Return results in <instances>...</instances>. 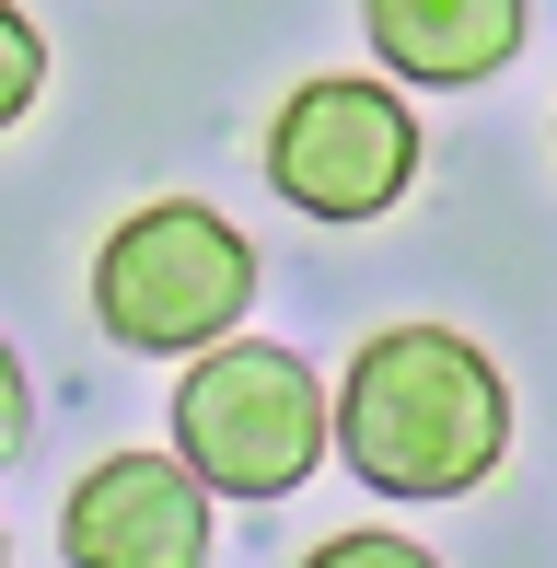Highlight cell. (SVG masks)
<instances>
[{
    "label": "cell",
    "mask_w": 557,
    "mask_h": 568,
    "mask_svg": "<svg viewBox=\"0 0 557 568\" xmlns=\"http://www.w3.org/2000/svg\"><path fill=\"white\" fill-rule=\"evenodd\" d=\"M418 174V105L384 82V70H325L291 105L267 116V186L291 197L302 221H384Z\"/></svg>",
    "instance_id": "277c9868"
},
{
    "label": "cell",
    "mask_w": 557,
    "mask_h": 568,
    "mask_svg": "<svg viewBox=\"0 0 557 568\" xmlns=\"http://www.w3.org/2000/svg\"><path fill=\"white\" fill-rule=\"evenodd\" d=\"M302 568H442L429 546H407V534H325Z\"/></svg>",
    "instance_id": "ba28073f"
},
{
    "label": "cell",
    "mask_w": 557,
    "mask_h": 568,
    "mask_svg": "<svg viewBox=\"0 0 557 568\" xmlns=\"http://www.w3.org/2000/svg\"><path fill=\"white\" fill-rule=\"evenodd\" d=\"M23 418H36V406H23V359H12V337H0V464L23 453Z\"/></svg>",
    "instance_id": "9c48e42d"
},
{
    "label": "cell",
    "mask_w": 557,
    "mask_h": 568,
    "mask_svg": "<svg viewBox=\"0 0 557 568\" xmlns=\"http://www.w3.org/2000/svg\"><path fill=\"white\" fill-rule=\"evenodd\" d=\"M174 464L210 499H291L325 464V383L278 337H221L174 383Z\"/></svg>",
    "instance_id": "7a4b0ae2"
},
{
    "label": "cell",
    "mask_w": 557,
    "mask_h": 568,
    "mask_svg": "<svg viewBox=\"0 0 557 568\" xmlns=\"http://www.w3.org/2000/svg\"><path fill=\"white\" fill-rule=\"evenodd\" d=\"M0 568H12V534H0Z\"/></svg>",
    "instance_id": "30bf717a"
},
{
    "label": "cell",
    "mask_w": 557,
    "mask_h": 568,
    "mask_svg": "<svg viewBox=\"0 0 557 568\" xmlns=\"http://www.w3.org/2000/svg\"><path fill=\"white\" fill-rule=\"evenodd\" d=\"M93 314H105L117 348L198 359V348H221L256 314V244L221 210H198V197H151L93 255Z\"/></svg>",
    "instance_id": "3957f363"
},
{
    "label": "cell",
    "mask_w": 557,
    "mask_h": 568,
    "mask_svg": "<svg viewBox=\"0 0 557 568\" xmlns=\"http://www.w3.org/2000/svg\"><path fill=\"white\" fill-rule=\"evenodd\" d=\"M210 487L174 453H105L59 499V557L70 568H210Z\"/></svg>",
    "instance_id": "5b68a950"
},
{
    "label": "cell",
    "mask_w": 557,
    "mask_h": 568,
    "mask_svg": "<svg viewBox=\"0 0 557 568\" xmlns=\"http://www.w3.org/2000/svg\"><path fill=\"white\" fill-rule=\"evenodd\" d=\"M36 93H47V36H36L23 0H0V140L36 116Z\"/></svg>",
    "instance_id": "52a82bcc"
},
{
    "label": "cell",
    "mask_w": 557,
    "mask_h": 568,
    "mask_svg": "<svg viewBox=\"0 0 557 568\" xmlns=\"http://www.w3.org/2000/svg\"><path fill=\"white\" fill-rule=\"evenodd\" d=\"M361 36H372V59H384V82L465 93V82H488V70L523 59L535 0H361Z\"/></svg>",
    "instance_id": "8992f818"
},
{
    "label": "cell",
    "mask_w": 557,
    "mask_h": 568,
    "mask_svg": "<svg viewBox=\"0 0 557 568\" xmlns=\"http://www.w3.org/2000/svg\"><path fill=\"white\" fill-rule=\"evenodd\" d=\"M325 442L372 499H465L512 453V383L453 325H384L325 395Z\"/></svg>",
    "instance_id": "6da1fadb"
}]
</instances>
